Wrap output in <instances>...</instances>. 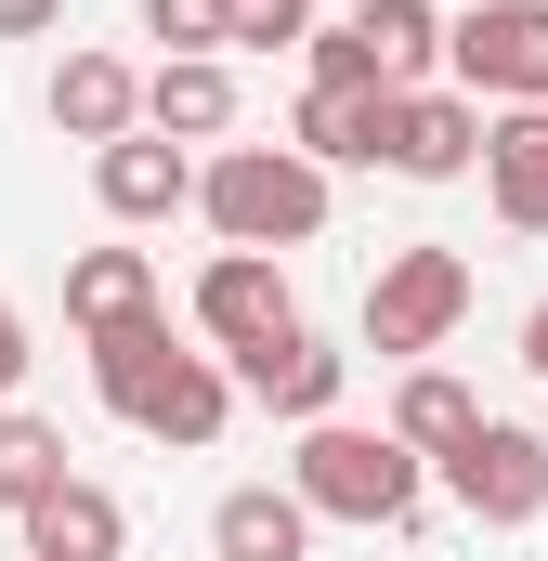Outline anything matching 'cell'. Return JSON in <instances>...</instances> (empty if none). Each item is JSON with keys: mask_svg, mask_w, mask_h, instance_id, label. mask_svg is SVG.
Returning <instances> with one entry per match:
<instances>
[{"mask_svg": "<svg viewBox=\"0 0 548 561\" xmlns=\"http://www.w3.org/2000/svg\"><path fill=\"white\" fill-rule=\"evenodd\" d=\"M483 405H470V379H444V366H406V392H392V444H406L418 470L444 457V444H470Z\"/></svg>", "mask_w": 548, "mask_h": 561, "instance_id": "19", "label": "cell"}, {"mask_svg": "<svg viewBox=\"0 0 548 561\" xmlns=\"http://www.w3.org/2000/svg\"><path fill=\"white\" fill-rule=\"evenodd\" d=\"M418 470L392 431H353V419H313L300 431V457H287V496L313 510V523H366V536H392V523H418Z\"/></svg>", "mask_w": 548, "mask_h": 561, "instance_id": "2", "label": "cell"}, {"mask_svg": "<svg viewBox=\"0 0 548 561\" xmlns=\"http://www.w3.org/2000/svg\"><path fill=\"white\" fill-rule=\"evenodd\" d=\"M66 26V0H0V39H53Z\"/></svg>", "mask_w": 548, "mask_h": 561, "instance_id": "24", "label": "cell"}, {"mask_svg": "<svg viewBox=\"0 0 548 561\" xmlns=\"http://www.w3.org/2000/svg\"><path fill=\"white\" fill-rule=\"evenodd\" d=\"M118 419H132L144 444H183V457H196V444H222V419H236V379H222V353H183V340H170L157 379H144Z\"/></svg>", "mask_w": 548, "mask_h": 561, "instance_id": "7", "label": "cell"}, {"mask_svg": "<svg viewBox=\"0 0 548 561\" xmlns=\"http://www.w3.org/2000/svg\"><path fill=\"white\" fill-rule=\"evenodd\" d=\"M209 549L222 561H313V510H300L287 483H236V496L209 510Z\"/></svg>", "mask_w": 548, "mask_h": 561, "instance_id": "15", "label": "cell"}, {"mask_svg": "<svg viewBox=\"0 0 548 561\" xmlns=\"http://www.w3.org/2000/svg\"><path fill=\"white\" fill-rule=\"evenodd\" d=\"M236 39H249V53H287V39H313V0H236Z\"/></svg>", "mask_w": 548, "mask_h": 561, "instance_id": "23", "label": "cell"}, {"mask_svg": "<svg viewBox=\"0 0 548 561\" xmlns=\"http://www.w3.org/2000/svg\"><path fill=\"white\" fill-rule=\"evenodd\" d=\"M196 209H209L222 249H313L327 236V170L287 157V144H222L196 170Z\"/></svg>", "mask_w": 548, "mask_h": 561, "instance_id": "1", "label": "cell"}, {"mask_svg": "<svg viewBox=\"0 0 548 561\" xmlns=\"http://www.w3.org/2000/svg\"><path fill=\"white\" fill-rule=\"evenodd\" d=\"M457 313H470V262H457V249H392L379 287H366V353L418 366V353L457 340Z\"/></svg>", "mask_w": 548, "mask_h": 561, "instance_id": "5", "label": "cell"}, {"mask_svg": "<svg viewBox=\"0 0 548 561\" xmlns=\"http://www.w3.org/2000/svg\"><path fill=\"white\" fill-rule=\"evenodd\" d=\"M353 39H366L379 92H431V66H444V13L431 0H353Z\"/></svg>", "mask_w": 548, "mask_h": 561, "instance_id": "17", "label": "cell"}, {"mask_svg": "<svg viewBox=\"0 0 548 561\" xmlns=\"http://www.w3.org/2000/svg\"><path fill=\"white\" fill-rule=\"evenodd\" d=\"M483 157V105L470 92H392V118H379V170H406V183H457Z\"/></svg>", "mask_w": 548, "mask_h": 561, "instance_id": "9", "label": "cell"}, {"mask_svg": "<svg viewBox=\"0 0 548 561\" xmlns=\"http://www.w3.org/2000/svg\"><path fill=\"white\" fill-rule=\"evenodd\" d=\"M483 196H496V222L510 236H548V105H510V118H483Z\"/></svg>", "mask_w": 548, "mask_h": 561, "instance_id": "11", "label": "cell"}, {"mask_svg": "<svg viewBox=\"0 0 548 561\" xmlns=\"http://www.w3.org/2000/svg\"><path fill=\"white\" fill-rule=\"evenodd\" d=\"M26 561H132V510L105 496V483H53L39 510H26Z\"/></svg>", "mask_w": 548, "mask_h": 561, "instance_id": "12", "label": "cell"}, {"mask_svg": "<svg viewBox=\"0 0 548 561\" xmlns=\"http://www.w3.org/2000/svg\"><path fill=\"white\" fill-rule=\"evenodd\" d=\"M53 483H66V431H53V419H26V405H0V510L26 523Z\"/></svg>", "mask_w": 548, "mask_h": 561, "instance_id": "20", "label": "cell"}, {"mask_svg": "<svg viewBox=\"0 0 548 561\" xmlns=\"http://www.w3.org/2000/svg\"><path fill=\"white\" fill-rule=\"evenodd\" d=\"M300 53H313V92H379V66H366V39H353V13H340V26H313Z\"/></svg>", "mask_w": 548, "mask_h": 561, "instance_id": "22", "label": "cell"}, {"mask_svg": "<svg viewBox=\"0 0 548 561\" xmlns=\"http://www.w3.org/2000/svg\"><path fill=\"white\" fill-rule=\"evenodd\" d=\"M144 131H170V144H222V131H236V79H222V53H170V66L144 79Z\"/></svg>", "mask_w": 548, "mask_h": 561, "instance_id": "14", "label": "cell"}, {"mask_svg": "<svg viewBox=\"0 0 548 561\" xmlns=\"http://www.w3.org/2000/svg\"><path fill=\"white\" fill-rule=\"evenodd\" d=\"M444 92H470V105H548V0H470L457 26H444Z\"/></svg>", "mask_w": 548, "mask_h": 561, "instance_id": "3", "label": "cell"}, {"mask_svg": "<svg viewBox=\"0 0 548 561\" xmlns=\"http://www.w3.org/2000/svg\"><path fill=\"white\" fill-rule=\"evenodd\" d=\"M379 118H392V92H300L287 157H313V170H379Z\"/></svg>", "mask_w": 548, "mask_h": 561, "instance_id": "16", "label": "cell"}, {"mask_svg": "<svg viewBox=\"0 0 548 561\" xmlns=\"http://www.w3.org/2000/svg\"><path fill=\"white\" fill-rule=\"evenodd\" d=\"M92 196L118 222H170V209H196V157L170 131H118V144H92Z\"/></svg>", "mask_w": 548, "mask_h": 561, "instance_id": "10", "label": "cell"}, {"mask_svg": "<svg viewBox=\"0 0 548 561\" xmlns=\"http://www.w3.org/2000/svg\"><path fill=\"white\" fill-rule=\"evenodd\" d=\"M431 470H444V496H457L483 536H523V523H548V444H536L523 419H483L470 444H444Z\"/></svg>", "mask_w": 548, "mask_h": 561, "instance_id": "4", "label": "cell"}, {"mask_svg": "<svg viewBox=\"0 0 548 561\" xmlns=\"http://www.w3.org/2000/svg\"><path fill=\"white\" fill-rule=\"evenodd\" d=\"M222 379H236L262 419H300V431H313V419H340V379H353V353H327L313 327H287V340H262V353H236Z\"/></svg>", "mask_w": 548, "mask_h": 561, "instance_id": "8", "label": "cell"}, {"mask_svg": "<svg viewBox=\"0 0 548 561\" xmlns=\"http://www.w3.org/2000/svg\"><path fill=\"white\" fill-rule=\"evenodd\" d=\"M53 131H66V144L144 131V79L118 66V53H66V66H53Z\"/></svg>", "mask_w": 548, "mask_h": 561, "instance_id": "13", "label": "cell"}, {"mask_svg": "<svg viewBox=\"0 0 548 561\" xmlns=\"http://www.w3.org/2000/svg\"><path fill=\"white\" fill-rule=\"evenodd\" d=\"M132 313H157V262H144V249H79V262H66V327H79V340H105V327H132Z\"/></svg>", "mask_w": 548, "mask_h": 561, "instance_id": "18", "label": "cell"}, {"mask_svg": "<svg viewBox=\"0 0 548 561\" xmlns=\"http://www.w3.org/2000/svg\"><path fill=\"white\" fill-rule=\"evenodd\" d=\"M26 379V327H13V300H0V392Z\"/></svg>", "mask_w": 548, "mask_h": 561, "instance_id": "25", "label": "cell"}, {"mask_svg": "<svg viewBox=\"0 0 548 561\" xmlns=\"http://www.w3.org/2000/svg\"><path fill=\"white\" fill-rule=\"evenodd\" d=\"M144 39H170V53H222V39H236V0H144Z\"/></svg>", "mask_w": 548, "mask_h": 561, "instance_id": "21", "label": "cell"}, {"mask_svg": "<svg viewBox=\"0 0 548 561\" xmlns=\"http://www.w3.org/2000/svg\"><path fill=\"white\" fill-rule=\"evenodd\" d=\"M287 327H300V300L274 275V249H222V262L196 275V340H209V353H262Z\"/></svg>", "mask_w": 548, "mask_h": 561, "instance_id": "6", "label": "cell"}]
</instances>
